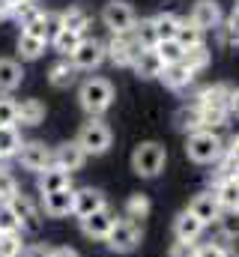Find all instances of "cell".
I'll list each match as a JSON object with an SVG mask.
<instances>
[{
	"label": "cell",
	"mask_w": 239,
	"mask_h": 257,
	"mask_svg": "<svg viewBox=\"0 0 239 257\" xmlns=\"http://www.w3.org/2000/svg\"><path fill=\"white\" fill-rule=\"evenodd\" d=\"M224 156H227V159H233V162L239 165V135L230 141V147H224Z\"/></svg>",
	"instance_id": "cell-45"
},
{
	"label": "cell",
	"mask_w": 239,
	"mask_h": 257,
	"mask_svg": "<svg viewBox=\"0 0 239 257\" xmlns=\"http://www.w3.org/2000/svg\"><path fill=\"white\" fill-rule=\"evenodd\" d=\"M230 87L227 84H212L206 87L200 96H197V111H200V123L203 128H212V126H224L227 117H230Z\"/></svg>",
	"instance_id": "cell-1"
},
{
	"label": "cell",
	"mask_w": 239,
	"mask_h": 257,
	"mask_svg": "<svg viewBox=\"0 0 239 257\" xmlns=\"http://www.w3.org/2000/svg\"><path fill=\"white\" fill-rule=\"evenodd\" d=\"M42 120H45V105L39 99L18 102V120H15V126H39Z\"/></svg>",
	"instance_id": "cell-22"
},
{
	"label": "cell",
	"mask_w": 239,
	"mask_h": 257,
	"mask_svg": "<svg viewBox=\"0 0 239 257\" xmlns=\"http://www.w3.org/2000/svg\"><path fill=\"white\" fill-rule=\"evenodd\" d=\"M60 189H72V174L60 171L57 165H51L48 171L39 174V192L51 194V192H60Z\"/></svg>",
	"instance_id": "cell-20"
},
{
	"label": "cell",
	"mask_w": 239,
	"mask_h": 257,
	"mask_svg": "<svg viewBox=\"0 0 239 257\" xmlns=\"http://www.w3.org/2000/svg\"><path fill=\"white\" fill-rule=\"evenodd\" d=\"M171 257H197V242L194 239H177L171 245Z\"/></svg>",
	"instance_id": "cell-43"
},
{
	"label": "cell",
	"mask_w": 239,
	"mask_h": 257,
	"mask_svg": "<svg viewBox=\"0 0 239 257\" xmlns=\"http://www.w3.org/2000/svg\"><path fill=\"white\" fill-rule=\"evenodd\" d=\"M78 147L87 153V156H102V153H108V147H111V128L105 126L99 117H90L81 132H78Z\"/></svg>",
	"instance_id": "cell-5"
},
{
	"label": "cell",
	"mask_w": 239,
	"mask_h": 257,
	"mask_svg": "<svg viewBox=\"0 0 239 257\" xmlns=\"http://www.w3.org/2000/svg\"><path fill=\"white\" fill-rule=\"evenodd\" d=\"M150 197L147 194H132L129 200H126V218H132V221H141V218H147L150 215Z\"/></svg>",
	"instance_id": "cell-32"
},
{
	"label": "cell",
	"mask_w": 239,
	"mask_h": 257,
	"mask_svg": "<svg viewBox=\"0 0 239 257\" xmlns=\"http://www.w3.org/2000/svg\"><path fill=\"white\" fill-rule=\"evenodd\" d=\"M24 257H51V248H45V245H33V248H27Z\"/></svg>",
	"instance_id": "cell-46"
},
{
	"label": "cell",
	"mask_w": 239,
	"mask_h": 257,
	"mask_svg": "<svg viewBox=\"0 0 239 257\" xmlns=\"http://www.w3.org/2000/svg\"><path fill=\"white\" fill-rule=\"evenodd\" d=\"M230 257H239V254H230Z\"/></svg>",
	"instance_id": "cell-53"
},
{
	"label": "cell",
	"mask_w": 239,
	"mask_h": 257,
	"mask_svg": "<svg viewBox=\"0 0 239 257\" xmlns=\"http://www.w3.org/2000/svg\"><path fill=\"white\" fill-rule=\"evenodd\" d=\"M165 162H168V150L156 141H147V144L135 147V153H132V171L144 180H156L165 171Z\"/></svg>",
	"instance_id": "cell-4"
},
{
	"label": "cell",
	"mask_w": 239,
	"mask_h": 257,
	"mask_svg": "<svg viewBox=\"0 0 239 257\" xmlns=\"http://www.w3.org/2000/svg\"><path fill=\"white\" fill-rule=\"evenodd\" d=\"M75 78H78V69L69 63V60L54 63V66H51V72H48V81H51V87H57V90L72 87V84H75Z\"/></svg>",
	"instance_id": "cell-25"
},
{
	"label": "cell",
	"mask_w": 239,
	"mask_h": 257,
	"mask_svg": "<svg viewBox=\"0 0 239 257\" xmlns=\"http://www.w3.org/2000/svg\"><path fill=\"white\" fill-rule=\"evenodd\" d=\"M18 230H21V224L12 215V209L6 203H0V233H18Z\"/></svg>",
	"instance_id": "cell-41"
},
{
	"label": "cell",
	"mask_w": 239,
	"mask_h": 257,
	"mask_svg": "<svg viewBox=\"0 0 239 257\" xmlns=\"http://www.w3.org/2000/svg\"><path fill=\"white\" fill-rule=\"evenodd\" d=\"M78 102L90 117H99L114 102V84L108 78H87L81 84V90H78Z\"/></svg>",
	"instance_id": "cell-2"
},
{
	"label": "cell",
	"mask_w": 239,
	"mask_h": 257,
	"mask_svg": "<svg viewBox=\"0 0 239 257\" xmlns=\"http://www.w3.org/2000/svg\"><path fill=\"white\" fill-rule=\"evenodd\" d=\"M182 63L188 66L191 72H200V69H206V66H209V48H206V45L188 48V51L182 54Z\"/></svg>",
	"instance_id": "cell-36"
},
{
	"label": "cell",
	"mask_w": 239,
	"mask_h": 257,
	"mask_svg": "<svg viewBox=\"0 0 239 257\" xmlns=\"http://www.w3.org/2000/svg\"><path fill=\"white\" fill-rule=\"evenodd\" d=\"M39 15H42V9L36 6V0H27V3H18V6L12 9V15H9V18H15L21 27H27V24H30V21H36Z\"/></svg>",
	"instance_id": "cell-37"
},
{
	"label": "cell",
	"mask_w": 239,
	"mask_h": 257,
	"mask_svg": "<svg viewBox=\"0 0 239 257\" xmlns=\"http://www.w3.org/2000/svg\"><path fill=\"white\" fill-rule=\"evenodd\" d=\"M218 227H221L224 236L236 239L239 236V209H221V215H218Z\"/></svg>",
	"instance_id": "cell-39"
},
{
	"label": "cell",
	"mask_w": 239,
	"mask_h": 257,
	"mask_svg": "<svg viewBox=\"0 0 239 257\" xmlns=\"http://www.w3.org/2000/svg\"><path fill=\"white\" fill-rule=\"evenodd\" d=\"M15 194H18V183H15V177L0 165V200L6 203V200H12Z\"/></svg>",
	"instance_id": "cell-40"
},
{
	"label": "cell",
	"mask_w": 239,
	"mask_h": 257,
	"mask_svg": "<svg viewBox=\"0 0 239 257\" xmlns=\"http://www.w3.org/2000/svg\"><path fill=\"white\" fill-rule=\"evenodd\" d=\"M236 9H239V0H236Z\"/></svg>",
	"instance_id": "cell-52"
},
{
	"label": "cell",
	"mask_w": 239,
	"mask_h": 257,
	"mask_svg": "<svg viewBox=\"0 0 239 257\" xmlns=\"http://www.w3.org/2000/svg\"><path fill=\"white\" fill-rule=\"evenodd\" d=\"M227 24H230V39H236L239 42V9H233V15H230Z\"/></svg>",
	"instance_id": "cell-47"
},
{
	"label": "cell",
	"mask_w": 239,
	"mask_h": 257,
	"mask_svg": "<svg viewBox=\"0 0 239 257\" xmlns=\"http://www.w3.org/2000/svg\"><path fill=\"white\" fill-rule=\"evenodd\" d=\"M87 24H90V18H87V12H84L81 6H72V9L60 12V27H63V30H72V33H81V36H84Z\"/></svg>",
	"instance_id": "cell-27"
},
{
	"label": "cell",
	"mask_w": 239,
	"mask_h": 257,
	"mask_svg": "<svg viewBox=\"0 0 239 257\" xmlns=\"http://www.w3.org/2000/svg\"><path fill=\"white\" fill-rule=\"evenodd\" d=\"M51 257H81L75 248H51Z\"/></svg>",
	"instance_id": "cell-48"
},
{
	"label": "cell",
	"mask_w": 239,
	"mask_h": 257,
	"mask_svg": "<svg viewBox=\"0 0 239 257\" xmlns=\"http://www.w3.org/2000/svg\"><path fill=\"white\" fill-rule=\"evenodd\" d=\"M84 162H87V153L78 147V141L60 144L57 150H54V165H57L60 171H66V174L81 171V165H84Z\"/></svg>",
	"instance_id": "cell-15"
},
{
	"label": "cell",
	"mask_w": 239,
	"mask_h": 257,
	"mask_svg": "<svg viewBox=\"0 0 239 257\" xmlns=\"http://www.w3.org/2000/svg\"><path fill=\"white\" fill-rule=\"evenodd\" d=\"M105 242H108V248H111L114 254H129V251H135V248L141 245V224L132 221V218H120V221H114V227H111V233L105 236Z\"/></svg>",
	"instance_id": "cell-6"
},
{
	"label": "cell",
	"mask_w": 239,
	"mask_h": 257,
	"mask_svg": "<svg viewBox=\"0 0 239 257\" xmlns=\"http://www.w3.org/2000/svg\"><path fill=\"white\" fill-rule=\"evenodd\" d=\"M18 3H27V0H12V6H18Z\"/></svg>",
	"instance_id": "cell-50"
},
{
	"label": "cell",
	"mask_w": 239,
	"mask_h": 257,
	"mask_svg": "<svg viewBox=\"0 0 239 257\" xmlns=\"http://www.w3.org/2000/svg\"><path fill=\"white\" fill-rule=\"evenodd\" d=\"M21 144H24V141H21L18 128H15V126H0V162H3V159L18 156Z\"/></svg>",
	"instance_id": "cell-26"
},
{
	"label": "cell",
	"mask_w": 239,
	"mask_h": 257,
	"mask_svg": "<svg viewBox=\"0 0 239 257\" xmlns=\"http://www.w3.org/2000/svg\"><path fill=\"white\" fill-rule=\"evenodd\" d=\"M105 206H108V203H105V194L99 192V189H81V192H75L72 215L87 218V215H93V212H99V209H105Z\"/></svg>",
	"instance_id": "cell-16"
},
{
	"label": "cell",
	"mask_w": 239,
	"mask_h": 257,
	"mask_svg": "<svg viewBox=\"0 0 239 257\" xmlns=\"http://www.w3.org/2000/svg\"><path fill=\"white\" fill-rule=\"evenodd\" d=\"M132 39L141 45V51H147V48H156V45H159V33H156V24H153V18H144L141 24H135V30H132Z\"/></svg>",
	"instance_id": "cell-28"
},
{
	"label": "cell",
	"mask_w": 239,
	"mask_h": 257,
	"mask_svg": "<svg viewBox=\"0 0 239 257\" xmlns=\"http://www.w3.org/2000/svg\"><path fill=\"white\" fill-rule=\"evenodd\" d=\"M132 69H135V75L138 78H159L162 75V69H165V63L159 60V54H156V48H147V51H141L138 57H135V63H132Z\"/></svg>",
	"instance_id": "cell-18"
},
{
	"label": "cell",
	"mask_w": 239,
	"mask_h": 257,
	"mask_svg": "<svg viewBox=\"0 0 239 257\" xmlns=\"http://www.w3.org/2000/svg\"><path fill=\"white\" fill-rule=\"evenodd\" d=\"M179 42V48L182 51H188V48H197V45H203V30H197L191 21H179L177 27V36H174Z\"/></svg>",
	"instance_id": "cell-30"
},
{
	"label": "cell",
	"mask_w": 239,
	"mask_h": 257,
	"mask_svg": "<svg viewBox=\"0 0 239 257\" xmlns=\"http://www.w3.org/2000/svg\"><path fill=\"white\" fill-rule=\"evenodd\" d=\"M188 21L197 30H212V27L221 24V6L215 0H197L194 9H191V15H188Z\"/></svg>",
	"instance_id": "cell-12"
},
{
	"label": "cell",
	"mask_w": 239,
	"mask_h": 257,
	"mask_svg": "<svg viewBox=\"0 0 239 257\" xmlns=\"http://www.w3.org/2000/svg\"><path fill=\"white\" fill-rule=\"evenodd\" d=\"M18 162H21V168L42 174V171H48V168L54 165V153H51L42 141H30V144H21Z\"/></svg>",
	"instance_id": "cell-8"
},
{
	"label": "cell",
	"mask_w": 239,
	"mask_h": 257,
	"mask_svg": "<svg viewBox=\"0 0 239 257\" xmlns=\"http://www.w3.org/2000/svg\"><path fill=\"white\" fill-rule=\"evenodd\" d=\"M153 24H156L159 42H162V39H174V36H177L179 18H177V15H171V12H162V15H156V18H153Z\"/></svg>",
	"instance_id": "cell-34"
},
{
	"label": "cell",
	"mask_w": 239,
	"mask_h": 257,
	"mask_svg": "<svg viewBox=\"0 0 239 257\" xmlns=\"http://www.w3.org/2000/svg\"><path fill=\"white\" fill-rule=\"evenodd\" d=\"M174 233H177V239H197L203 233V224L188 209H182L177 218H174Z\"/></svg>",
	"instance_id": "cell-24"
},
{
	"label": "cell",
	"mask_w": 239,
	"mask_h": 257,
	"mask_svg": "<svg viewBox=\"0 0 239 257\" xmlns=\"http://www.w3.org/2000/svg\"><path fill=\"white\" fill-rule=\"evenodd\" d=\"M138 54H141V45L132 39V33H126V36H114V39L105 45V57H111V63L114 66H132Z\"/></svg>",
	"instance_id": "cell-10"
},
{
	"label": "cell",
	"mask_w": 239,
	"mask_h": 257,
	"mask_svg": "<svg viewBox=\"0 0 239 257\" xmlns=\"http://www.w3.org/2000/svg\"><path fill=\"white\" fill-rule=\"evenodd\" d=\"M177 128L179 132H200L203 123H200V111L197 108H179L177 111Z\"/></svg>",
	"instance_id": "cell-33"
},
{
	"label": "cell",
	"mask_w": 239,
	"mask_h": 257,
	"mask_svg": "<svg viewBox=\"0 0 239 257\" xmlns=\"http://www.w3.org/2000/svg\"><path fill=\"white\" fill-rule=\"evenodd\" d=\"M114 221H117V215L105 206V209H99V212L81 218V230H84V236H90V239H105V236L111 233Z\"/></svg>",
	"instance_id": "cell-13"
},
{
	"label": "cell",
	"mask_w": 239,
	"mask_h": 257,
	"mask_svg": "<svg viewBox=\"0 0 239 257\" xmlns=\"http://www.w3.org/2000/svg\"><path fill=\"white\" fill-rule=\"evenodd\" d=\"M159 78H162V84H165V87H171V90H182V87H188V84L194 81V72L179 60V63L165 66Z\"/></svg>",
	"instance_id": "cell-19"
},
{
	"label": "cell",
	"mask_w": 239,
	"mask_h": 257,
	"mask_svg": "<svg viewBox=\"0 0 239 257\" xmlns=\"http://www.w3.org/2000/svg\"><path fill=\"white\" fill-rule=\"evenodd\" d=\"M197 257H230V251L218 242H203V245H197Z\"/></svg>",
	"instance_id": "cell-44"
},
{
	"label": "cell",
	"mask_w": 239,
	"mask_h": 257,
	"mask_svg": "<svg viewBox=\"0 0 239 257\" xmlns=\"http://www.w3.org/2000/svg\"><path fill=\"white\" fill-rule=\"evenodd\" d=\"M230 114H236V117H239V90L230 93Z\"/></svg>",
	"instance_id": "cell-49"
},
{
	"label": "cell",
	"mask_w": 239,
	"mask_h": 257,
	"mask_svg": "<svg viewBox=\"0 0 239 257\" xmlns=\"http://www.w3.org/2000/svg\"><path fill=\"white\" fill-rule=\"evenodd\" d=\"M188 212L206 227V224H212V221H218V215H221V206H218V200H215V194L212 192H203V194H194L191 197V203H188Z\"/></svg>",
	"instance_id": "cell-11"
},
{
	"label": "cell",
	"mask_w": 239,
	"mask_h": 257,
	"mask_svg": "<svg viewBox=\"0 0 239 257\" xmlns=\"http://www.w3.org/2000/svg\"><path fill=\"white\" fill-rule=\"evenodd\" d=\"M21 78H24V69L18 60L0 57V93H12L15 87H21Z\"/></svg>",
	"instance_id": "cell-21"
},
{
	"label": "cell",
	"mask_w": 239,
	"mask_h": 257,
	"mask_svg": "<svg viewBox=\"0 0 239 257\" xmlns=\"http://www.w3.org/2000/svg\"><path fill=\"white\" fill-rule=\"evenodd\" d=\"M156 54H159V60H162L165 66H171V63H179L185 51L179 48L177 39H162V42L156 45Z\"/></svg>",
	"instance_id": "cell-35"
},
{
	"label": "cell",
	"mask_w": 239,
	"mask_h": 257,
	"mask_svg": "<svg viewBox=\"0 0 239 257\" xmlns=\"http://www.w3.org/2000/svg\"><path fill=\"white\" fill-rule=\"evenodd\" d=\"M6 206L12 209V215L18 218L21 227H27V230H36V227H39V209H36V203H33L27 194L18 192L12 200H6Z\"/></svg>",
	"instance_id": "cell-14"
},
{
	"label": "cell",
	"mask_w": 239,
	"mask_h": 257,
	"mask_svg": "<svg viewBox=\"0 0 239 257\" xmlns=\"http://www.w3.org/2000/svg\"><path fill=\"white\" fill-rule=\"evenodd\" d=\"M84 42V36L81 33H72V30H63L60 27L57 33H54V39H51V45H54V51L63 54V57H72L75 54V48Z\"/></svg>",
	"instance_id": "cell-29"
},
{
	"label": "cell",
	"mask_w": 239,
	"mask_h": 257,
	"mask_svg": "<svg viewBox=\"0 0 239 257\" xmlns=\"http://www.w3.org/2000/svg\"><path fill=\"white\" fill-rule=\"evenodd\" d=\"M215 200L221 209H239V183L236 177H227V180H218L215 186Z\"/></svg>",
	"instance_id": "cell-23"
},
{
	"label": "cell",
	"mask_w": 239,
	"mask_h": 257,
	"mask_svg": "<svg viewBox=\"0 0 239 257\" xmlns=\"http://www.w3.org/2000/svg\"><path fill=\"white\" fill-rule=\"evenodd\" d=\"M236 183H239V171H236Z\"/></svg>",
	"instance_id": "cell-51"
},
{
	"label": "cell",
	"mask_w": 239,
	"mask_h": 257,
	"mask_svg": "<svg viewBox=\"0 0 239 257\" xmlns=\"http://www.w3.org/2000/svg\"><path fill=\"white\" fill-rule=\"evenodd\" d=\"M24 242L18 233H0V257H21Z\"/></svg>",
	"instance_id": "cell-38"
},
{
	"label": "cell",
	"mask_w": 239,
	"mask_h": 257,
	"mask_svg": "<svg viewBox=\"0 0 239 257\" xmlns=\"http://www.w3.org/2000/svg\"><path fill=\"white\" fill-rule=\"evenodd\" d=\"M45 45L48 42H42L36 36H27V33L18 36V54H21V60H39L45 54Z\"/></svg>",
	"instance_id": "cell-31"
},
{
	"label": "cell",
	"mask_w": 239,
	"mask_h": 257,
	"mask_svg": "<svg viewBox=\"0 0 239 257\" xmlns=\"http://www.w3.org/2000/svg\"><path fill=\"white\" fill-rule=\"evenodd\" d=\"M15 120H18V102L0 99V126H15Z\"/></svg>",
	"instance_id": "cell-42"
},
{
	"label": "cell",
	"mask_w": 239,
	"mask_h": 257,
	"mask_svg": "<svg viewBox=\"0 0 239 257\" xmlns=\"http://www.w3.org/2000/svg\"><path fill=\"white\" fill-rule=\"evenodd\" d=\"M102 60H105V45L96 42V39H84L75 48V54L69 57V63L75 66L78 72H93L96 66H102Z\"/></svg>",
	"instance_id": "cell-9"
},
{
	"label": "cell",
	"mask_w": 239,
	"mask_h": 257,
	"mask_svg": "<svg viewBox=\"0 0 239 257\" xmlns=\"http://www.w3.org/2000/svg\"><path fill=\"white\" fill-rule=\"evenodd\" d=\"M185 156L197 165H212L224 156V144L221 138L212 132V128H200V132H191L188 141H185Z\"/></svg>",
	"instance_id": "cell-3"
},
{
	"label": "cell",
	"mask_w": 239,
	"mask_h": 257,
	"mask_svg": "<svg viewBox=\"0 0 239 257\" xmlns=\"http://www.w3.org/2000/svg\"><path fill=\"white\" fill-rule=\"evenodd\" d=\"M72 203H75V189H60V192L42 194V209L51 215V218H63L72 212Z\"/></svg>",
	"instance_id": "cell-17"
},
{
	"label": "cell",
	"mask_w": 239,
	"mask_h": 257,
	"mask_svg": "<svg viewBox=\"0 0 239 257\" xmlns=\"http://www.w3.org/2000/svg\"><path fill=\"white\" fill-rule=\"evenodd\" d=\"M102 21H105V27H108L114 36H126V33H132L135 24H138L135 9H132L126 0H111V3H105V9H102Z\"/></svg>",
	"instance_id": "cell-7"
}]
</instances>
